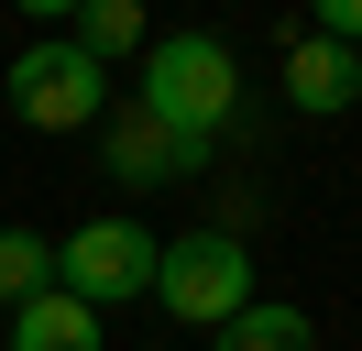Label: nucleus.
I'll return each mask as SVG.
<instances>
[{
    "instance_id": "1",
    "label": "nucleus",
    "mask_w": 362,
    "mask_h": 351,
    "mask_svg": "<svg viewBox=\"0 0 362 351\" xmlns=\"http://www.w3.org/2000/svg\"><path fill=\"white\" fill-rule=\"evenodd\" d=\"M132 110H154L176 143L220 154V132L242 121V66H230L220 33H154L143 44V77H132Z\"/></svg>"
},
{
    "instance_id": "2",
    "label": "nucleus",
    "mask_w": 362,
    "mask_h": 351,
    "mask_svg": "<svg viewBox=\"0 0 362 351\" xmlns=\"http://www.w3.org/2000/svg\"><path fill=\"white\" fill-rule=\"evenodd\" d=\"M0 99H11L23 132H99L110 121V66H88L66 33H45V44H23L0 66Z\"/></svg>"
},
{
    "instance_id": "3",
    "label": "nucleus",
    "mask_w": 362,
    "mask_h": 351,
    "mask_svg": "<svg viewBox=\"0 0 362 351\" xmlns=\"http://www.w3.org/2000/svg\"><path fill=\"white\" fill-rule=\"evenodd\" d=\"M154 307L165 318H187V329H220V318H242L252 307V253H242V231H176L154 253Z\"/></svg>"
},
{
    "instance_id": "4",
    "label": "nucleus",
    "mask_w": 362,
    "mask_h": 351,
    "mask_svg": "<svg viewBox=\"0 0 362 351\" xmlns=\"http://www.w3.org/2000/svg\"><path fill=\"white\" fill-rule=\"evenodd\" d=\"M154 253L165 241L143 231V219H77L66 241H55V285H66L77 307H132V297H154Z\"/></svg>"
},
{
    "instance_id": "5",
    "label": "nucleus",
    "mask_w": 362,
    "mask_h": 351,
    "mask_svg": "<svg viewBox=\"0 0 362 351\" xmlns=\"http://www.w3.org/2000/svg\"><path fill=\"white\" fill-rule=\"evenodd\" d=\"M99 176L143 197V187H187V176H209V154H198V143H176L154 110L110 99V121H99Z\"/></svg>"
},
{
    "instance_id": "6",
    "label": "nucleus",
    "mask_w": 362,
    "mask_h": 351,
    "mask_svg": "<svg viewBox=\"0 0 362 351\" xmlns=\"http://www.w3.org/2000/svg\"><path fill=\"white\" fill-rule=\"evenodd\" d=\"M0 351H99V307H77L66 285H45L33 307L0 318Z\"/></svg>"
},
{
    "instance_id": "7",
    "label": "nucleus",
    "mask_w": 362,
    "mask_h": 351,
    "mask_svg": "<svg viewBox=\"0 0 362 351\" xmlns=\"http://www.w3.org/2000/svg\"><path fill=\"white\" fill-rule=\"evenodd\" d=\"M286 99L308 110V121H329V110H351V99H362V66L340 55V44L296 33V44H286Z\"/></svg>"
},
{
    "instance_id": "8",
    "label": "nucleus",
    "mask_w": 362,
    "mask_h": 351,
    "mask_svg": "<svg viewBox=\"0 0 362 351\" xmlns=\"http://www.w3.org/2000/svg\"><path fill=\"white\" fill-rule=\"evenodd\" d=\"M209 351H318V318H308V307H286V297H252L242 318L209 329Z\"/></svg>"
},
{
    "instance_id": "9",
    "label": "nucleus",
    "mask_w": 362,
    "mask_h": 351,
    "mask_svg": "<svg viewBox=\"0 0 362 351\" xmlns=\"http://www.w3.org/2000/svg\"><path fill=\"white\" fill-rule=\"evenodd\" d=\"M66 44H77L88 66H110V55H132V44H154V33H143L132 0H77V11H66Z\"/></svg>"
},
{
    "instance_id": "10",
    "label": "nucleus",
    "mask_w": 362,
    "mask_h": 351,
    "mask_svg": "<svg viewBox=\"0 0 362 351\" xmlns=\"http://www.w3.org/2000/svg\"><path fill=\"white\" fill-rule=\"evenodd\" d=\"M45 285H55V241L11 219V231H0V318H11V307H33Z\"/></svg>"
},
{
    "instance_id": "11",
    "label": "nucleus",
    "mask_w": 362,
    "mask_h": 351,
    "mask_svg": "<svg viewBox=\"0 0 362 351\" xmlns=\"http://www.w3.org/2000/svg\"><path fill=\"white\" fill-rule=\"evenodd\" d=\"M308 33H318V44H340V55H351V44H362V0H318V22H308Z\"/></svg>"
}]
</instances>
